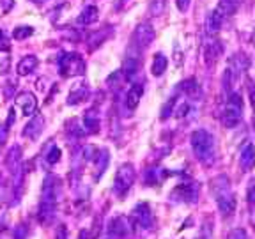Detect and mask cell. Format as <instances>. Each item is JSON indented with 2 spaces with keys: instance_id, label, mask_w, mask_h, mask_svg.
Returning <instances> with one entry per match:
<instances>
[{
  "instance_id": "d6986e66",
  "label": "cell",
  "mask_w": 255,
  "mask_h": 239,
  "mask_svg": "<svg viewBox=\"0 0 255 239\" xmlns=\"http://www.w3.org/2000/svg\"><path fill=\"white\" fill-rule=\"evenodd\" d=\"M32 2H43V0H32Z\"/></svg>"
},
{
  "instance_id": "8fae6325",
  "label": "cell",
  "mask_w": 255,
  "mask_h": 239,
  "mask_svg": "<svg viewBox=\"0 0 255 239\" xmlns=\"http://www.w3.org/2000/svg\"><path fill=\"white\" fill-rule=\"evenodd\" d=\"M32 34H34V28L32 27H18L12 30V37H14L16 41L27 39V37H30Z\"/></svg>"
},
{
  "instance_id": "7c38bea8",
  "label": "cell",
  "mask_w": 255,
  "mask_h": 239,
  "mask_svg": "<svg viewBox=\"0 0 255 239\" xmlns=\"http://www.w3.org/2000/svg\"><path fill=\"white\" fill-rule=\"evenodd\" d=\"M59 159H60V149L57 147V145H53V147L50 149V152L46 154V161L50 165H55Z\"/></svg>"
},
{
  "instance_id": "2e32d148",
  "label": "cell",
  "mask_w": 255,
  "mask_h": 239,
  "mask_svg": "<svg viewBox=\"0 0 255 239\" xmlns=\"http://www.w3.org/2000/svg\"><path fill=\"white\" fill-rule=\"evenodd\" d=\"M12 5H14V0H0V7H2L4 14H7V12L11 11Z\"/></svg>"
},
{
  "instance_id": "ac0fdd59",
  "label": "cell",
  "mask_w": 255,
  "mask_h": 239,
  "mask_svg": "<svg viewBox=\"0 0 255 239\" xmlns=\"http://www.w3.org/2000/svg\"><path fill=\"white\" fill-rule=\"evenodd\" d=\"M188 5H190V0H177V7H179L181 11H186Z\"/></svg>"
},
{
  "instance_id": "277c9868",
  "label": "cell",
  "mask_w": 255,
  "mask_h": 239,
  "mask_svg": "<svg viewBox=\"0 0 255 239\" xmlns=\"http://www.w3.org/2000/svg\"><path fill=\"white\" fill-rule=\"evenodd\" d=\"M133 183V168L129 165L121 167V170L117 172V191H124L129 188V184Z\"/></svg>"
},
{
  "instance_id": "ba28073f",
  "label": "cell",
  "mask_w": 255,
  "mask_h": 239,
  "mask_svg": "<svg viewBox=\"0 0 255 239\" xmlns=\"http://www.w3.org/2000/svg\"><path fill=\"white\" fill-rule=\"evenodd\" d=\"M85 96H87V87H85L84 84H80L78 87H75L71 92H69L68 105H78L80 101L85 100Z\"/></svg>"
},
{
  "instance_id": "e0dca14e",
  "label": "cell",
  "mask_w": 255,
  "mask_h": 239,
  "mask_svg": "<svg viewBox=\"0 0 255 239\" xmlns=\"http://www.w3.org/2000/svg\"><path fill=\"white\" fill-rule=\"evenodd\" d=\"M5 140H7V124H5V126L0 124V145H2Z\"/></svg>"
},
{
  "instance_id": "5bb4252c",
  "label": "cell",
  "mask_w": 255,
  "mask_h": 239,
  "mask_svg": "<svg viewBox=\"0 0 255 239\" xmlns=\"http://www.w3.org/2000/svg\"><path fill=\"white\" fill-rule=\"evenodd\" d=\"M11 50V44H9L7 37L4 36V32L0 30V52H9Z\"/></svg>"
},
{
  "instance_id": "8992f818",
  "label": "cell",
  "mask_w": 255,
  "mask_h": 239,
  "mask_svg": "<svg viewBox=\"0 0 255 239\" xmlns=\"http://www.w3.org/2000/svg\"><path fill=\"white\" fill-rule=\"evenodd\" d=\"M135 37H136V41H138L140 44L147 46V44L154 39V30H152L149 25H140V27L136 28V32H135Z\"/></svg>"
},
{
  "instance_id": "6da1fadb",
  "label": "cell",
  "mask_w": 255,
  "mask_h": 239,
  "mask_svg": "<svg viewBox=\"0 0 255 239\" xmlns=\"http://www.w3.org/2000/svg\"><path fill=\"white\" fill-rule=\"evenodd\" d=\"M59 69L62 76H78L85 73V62L78 53H64L59 59Z\"/></svg>"
},
{
  "instance_id": "52a82bcc",
  "label": "cell",
  "mask_w": 255,
  "mask_h": 239,
  "mask_svg": "<svg viewBox=\"0 0 255 239\" xmlns=\"http://www.w3.org/2000/svg\"><path fill=\"white\" fill-rule=\"evenodd\" d=\"M98 20V7H94V5H89V7H85L84 11H82V14L78 16V25H91L94 23V21Z\"/></svg>"
},
{
  "instance_id": "3957f363",
  "label": "cell",
  "mask_w": 255,
  "mask_h": 239,
  "mask_svg": "<svg viewBox=\"0 0 255 239\" xmlns=\"http://www.w3.org/2000/svg\"><path fill=\"white\" fill-rule=\"evenodd\" d=\"M43 126H44V119H43V117H41V116L32 117L30 122L25 126L23 136H25V138H28V140H37L41 133H43Z\"/></svg>"
},
{
  "instance_id": "7a4b0ae2",
  "label": "cell",
  "mask_w": 255,
  "mask_h": 239,
  "mask_svg": "<svg viewBox=\"0 0 255 239\" xmlns=\"http://www.w3.org/2000/svg\"><path fill=\"white\" fill-rule=\"evenodd\" d=\"M16 105L21 108V112H23L27 117L34 116V112H36V108H37V101L32 92H21V94L16 98Z\"/></svg>"
},
{
  "instance_id": "30bf717a",
  "label": "cell",
  "mask_w": 255,
  "mask_h": 239,
  "mask_svg": "<svg viewBox=\"0 0 255 239\" xmlns=\"http://www.w3.org/2000/svg\"><path fill=\"white\" fill-rule=\"evenodd\" d=\"M167 69V59H165V55H161V53H158L154 59V64H152V73L154 75H161V73Z\"/></svg>"
},
{
  "instance_id": "4fadbf2b",
  "label": "cell",
  "mask_w": 255,
  "mask_h": 239,
  "mask_svg": "<svg viewBox=\"0 0 255 239\" xmlns=\"http://www.w3.org/2000/svg\"><path fill=\"white\" fill-rule=\"evenodd\" d=\"M165 7V0H152L151 2V12L152 14H159Z\"/></svg>"
},
{
  "instance_id": "9a60e30c",
  "label": "cell",
  "mask_w": 255,
  "mask_h": 239,
  "mask_svg": "<svg viewBox=\"0 0 255 239\" xmlns=\"http://www.w3.org/2000/svg\"><path fill=\"white\" fill-rule=\"evenodd\" d=\"M16 87H18V85H16V82H7V84H5V87H4V96H5V100H9V98H11V96H12V91H16Z\"/></svg>"
},
{
  "instance_id": "9c48e42d",
  "label": "cell",
  "mask_w": 255,
  "mask_h": 239,
  "mask_svg": "<svg viewBox=\"0 0 255 239\" xmlns=\"http://www.w3.org/2000/svg\"><path fill=\"white\" fill-rule=\"evenodd\" d=\"M142 92H143V89L140 87V85H133L131 91L128 92V105H129L131 108H135L136 103H138V100L142 98Z\"/></svg>"
},
{
  "instance_id": "5b68a950",
  "label": "cell",
  "mask_w": 255,
  "mask_h": 239,
  "mask_svg": "<svg viewBox=\"0 0 255 239\" xmlns=\"http://www.w3.org/2000/svg\"><path fill=\"white\" fill-rule=\"evenodd\" d=\"M37 64H39V60H37L36 55H27L18 62V66H16V73H18L20 76L30 75V73L37 68Z\"/></svg>"
}]
</instances>
